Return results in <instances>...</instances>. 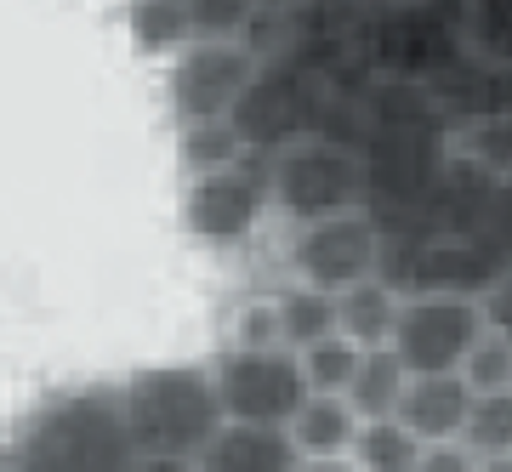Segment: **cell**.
Masks as SVG:
<instances>
[{"label": "cell", "mask_w": 512, "mask_h": 472, "mask_svg": "<svg viewBox=\"0 0 512 472\" xmlns=\"http://www.w3.org/2000/svg\"><path fill=\"white\" fill-rule=\"evenodd\" d=\"M137 444L120 387L52 393L12 438V472H131Z\"/></svg>", "instance_id": "obj_1"}, {"label": "cell", "mask_w": 512, "mask_h": 472, "mask_svg": "<svg viewBox=\"0 0 512 472\" xmlns=\"http://www.w3.org/2000/svg\"><path fill=\"white\" fill-rule=\"evenodd\" d=\"M120 393L137 455L200 461L205 444L228 427V404L211 364H148L131 382H120Z\"/></svg>", "instance_id": "obj_2"}, {"label": "cell", "mask_w": 512, "mask_h": 472, "mask_svg": "<svg viewBox=\"0 0 512 472\" xmlns=\"http://www.w3.org/2000/svg\"><path fill=\"white\" fill-rule=\"evenodd\" d=\"M262 160H268V182H274V211L291 217L296 228L370 211V160L353 137L308 131V137H291Z\"/></svg>", "instance_id": "obj_3"}, {"label": "cell", "mask_w": 512, "mask_h": 472, "mask_svg": "<svg viewBox=\"0 0 512 472\" xmlns=\"http://www.w3.org/2000/svg\"><path fill=\"white\" fill-rule=\"evenodd\" d=\"M370 57L376 80H416V86H439L444 74H456L467 57V35H461L439 0H416V6H393V12H370L365 35L353 46Z\"/></svg>", "instance_id": "obj_4"}, {"label": "cell", "mask_w": 512, "mask_h": 472, "mask_svg": "<svg viewBox=\"0 0 512 472\" xmlns=\"http://www.w3.org/2000/svg\"><path fill=\"white\" fill-rule=\"evenodd\" d=\"M268 57L256 52V40H188L165 69V103L177 126L194 120H234L239 103L262 80Z\"/></svg>", "instance_id": "obj_5"}, {"label": "cell", "mask_w": 512, "mask_h": 472, "mask_svg": "<svg viewBox=\"0 0 512 472\" xmlns=\"http://www.w3.org/2000/svg\"><path fill=\"white\" fill-rule=\"evenodd\" d=\"M268 211H274V182H268V160L262 154L228 165V171L188 177L183 222L200 251H217V256L245 251Z\"/></svg>", "instance_id": "obj_6"}, {"label": "cell", "mask_w": 512, "mask_h": 472, "mask_svg": "<svg viewBox=\"0 0 512 472\" xmlns=\"http://www.w3.org/2000/svg\"><path fill=\"white\" fill-rule=\"evenodd\" d=\"M211 370H217L228 421L291 427L296 410L313 399L296 347H222L217 359H211Z\"/></svg>", "instance_id": "obj_7"}, {"label": "cell", "mask_w": 512, "mask_h": 472, "mask_svg": "<svg viewBox=\"0 0 512 472\" xmlns=\"http://www.w3.org/2000/svg\"><path fill=\"white\" fill-rule=\"evenodd\" d=\"M484 302L478 296H444V291H404L393 353L410 364V376H444L467 370L473 347L484 342Z\"/></svg>", "instance_id": "obj_8"}, {"label": "cell", "mask_w": 512, "mask_h": 472, "mask_svg": "<svg viewBox=\"0 0 512 472\" xmlns=\"http://www.w3.org/2000/svg\"><path fill=\"white\" fill-rule=\"evenodd\" d=\"M387 268V228L376 211H348V217L302 222L291 239V273L302 285L342 296Z\"/></svg>", "instance_id": "obj_9"}, {"label": "cell", "mask_w": 512, "mask_h": 472, "mask_svg": "<svg viewBox=\"0 0 512 472\" xmlns=\"http://www.w3.org/2000/svg\"><path fill=\"white\" fill-rule=\"evenodd\" d=\"M200 472H302L291 427H262V421H228L200 455Z\"/></svg>", "instance_id": "obj_10"}, {"label": "cell", "mask_w": 512, "mask_h": 472, "mask_svg": "<svg viewBox=\"0 0 512 472\" xmlns=\"http://www.w3.org/2000/svg\"><path fill=\"white\" fill-rule=\"evenodd\" d=\"M473 382L461 370H444V376H410V393H404L399 421L410 433H421L427 444H444V438L467 433V416H473Z\"/></svg>", "instance_id": "obj_11"}, {"label": "cell", "mask_w": 512, "mask_h": 472, "mask_svg": "<svg viewBox=\"0 0 512 472\" xmlns=\"http://www.w3.org/2000/svg\"><path fill=\"white\" fill-rule=\"evenodd\" d=\"M365 416L353 410L348 393H313L291 421V438L302 461H325V455H353V438H359Z\"/></svg>", "instance_id": "obj_12"}, {"label": "cell", "mask_w": 512, "mask_h": 472, "mask_svg": "<svg viewBox=\"0 0 512 472\" xmlns=\"http://www.w3.org/2000/svg\"><path fill=\"white\" fill-rule=\"evenodd\" d=\"M342 308V336H353L359 347H393V330H399V308H404V285H393L387 273L353 285V291L336 296Z\"/></svg>", "instance_id": "obj_13"}, {"label": "cell", "mask_w": 512, "mask_h": 472, "mask_svg": "<svg viewBox=\"0 0 512 472\" xmlns=\"http://www.w3.org/2000/svg\"><path fill=\"white\" fill-rule=\"evenodd\" d=\"M126 35L143 57H177L194 40L188 0H126Z\"/></svg>", "instance_id": "obj_14"}, {"label": "cell", "mask_w": 512, "mask_h": 472, "mask_svg": "<svg viewBox=\"0 0 512 472\" xmlns=\"http://www.w3.org/2000/svg\"><path fill=\"white\" fill-rule=\"evenodd\" d=\"M256 148L245 137L239 120H194V126H177V160H183L188 177H205V171H228V165L251 160Z\"/></svg>", "instance_id": "obj_15"}, {"label": "cell", "mask_w": 512, "mask_h": 472, "mask_svg": "<svg viewBox=\"0 0 512 472\" xmlns=\"http://www.w3.org/2000/svg\"><path fill=\"white\" fill-rule=\"evenodd\" d=\"M404 393H410V364L393 347H370L365 364H359V376H353V387H348L353 410L365 421H387L404 410Z\"/></svg>", "instance_id": "obj_16"}, {"label": "cell", "mask_w": 512, "mask_h": 472, "mask_svg": "<svg viewBox=\"0 0 512 472\" xmlns=\"http://www.w3.org/2000/svg\"><path fill=\"white\" fill-rule=\"evenodd\" d=\"M274 302H279V325H285V347H296V353L342 330V308H336V296L319 291V285L291 279L285 291H274Z\"/></svg>", "instance_id": "obj_17"}, {"label": "cell", "mask_w": 512, "mask_h": 472, "mask_svg": "<svg viewBox=\"0 0 512 472\" xmlns=\"http://www.w3.org/2000/svg\"><path fill=\"white\" fill-rule=\"evenodd\" d=\"M450 148H456L467 165L490 171V177H512V109H484V114L456 120Z\"/></svg>", "instance_id": "obj_18"}, {"label": "cell", "mask_w": 512, "mask_h": 472, "mask_svg": "<svg viewBox=\"0 0 512 472\" xmlns=\"http://www.w3.org/2000/svg\"><path fill=\"white\" fill-rule=\"evenodd\" d=\"M421 455H427V438L410 433L399 416L365 421L359 438H353V461H359V472H416Z\"/></svg>", "instance_id": "obj_19"}, {"label": "cell", "mask_w": 512, "mask_h": 472, "mask_svg": "<svg viewBox=\"0 0 512 472\" xmlns=\"http://www.w3.org/2000/svg\"><path fill=\"white\" fill-rule=\"evenodd\" d=\"M370 347H359L353 336H325V342L302 347V370H308V387L313 393H348L353 376H359V364H365Z\"/></svg>", "instance_id": "obj_20"}, {"label": "cell", "mask_w": 512, "mask_h": 472, "mask_svg": "<svg viewBox=\"0 0 512 472\" xmlns=\"http://www.w3.org/2000/svg\"><path fill=\"white\" fill-rule=\"evenodd\" d=\"M461 444H467L478 461H490V455H512V387H507V393H478Z\"/></svg>", "instance_id": "obj_21"}, {"label": "cell", "mask_w": 512, "mask_h": 472, "mask_svg": "<svg viewBox=\"0 0 512 472\" xmlns=\"http://www.w3.org/2000/svg\"><path fill=\"white\" fill-rule=\"evenodd\" d=\"M194 6V40H251L262 0H188Z\"/></svg>", "instance_id": "obj_22"}, {"label": "cell", "mask_w": 512, "mask_h": 472, "mask_svg": "<svg viewBox=\"0 0 512 472\" xmlns=\"http://www.w3.org/2000/svg\"><path fill=\"white\" fill-rule=\"evenodd\" d=\"M228 347H285V325H279V302L274 296H251L234 308V330Z\"/></svg>", "instance_id": "obj_23"}, {"label": "cell", "mask_w": 512, "mask_h": 472, "mask_svg": "<svg viewBox=\"0 0 512 472\" xmlns=\"http://www.w3.org/2000/svg\"><path fill=\"white\" fill-rule=\"evenodd\" d=\"M461 376L473 382V393H507L512 387V342H501L495 330H484V342L473 347V359H467Z\"/></svg>", "instance_id": "obj_24"}, {"label": "cell", "mask_w": 512, "mask_h": 472, "mask_svg": "<svg viewBox=\"0 0 512 472\" xmlns=\"http://www.w3.org/2000/svg\"><path fill=\"white\" fill-rule=\"evenodd\" d=\"M478 245H484L501 268H512V177L495 182L490 211H484V222H478Z\"/></svg>", "instance_id": "obj_25"}, {"label": "cell", "mask_w": 512, "mask_h": 472, "mask_svg": "<svg viewBox=\"0 0 512 472\" xmlns=\"http://www.w3.org/2000/svg\"><path fill=\"white\" fill-rule=\"evenodd\" d=\"M478 302H484V325H490L501 342H512V268L495 273V285L478 296Z\"/></svg>", "instance_id": "obj_26"}, {"label": "cell", "mask_w": 512, "mask_h": 472, "mask_svg": "<svg viewBox=\"0 0 512 472\" xmlns=\"http://www.w3.org/2000/svg\"><path fill=\"white\" fill-rule=\"evenodd\" d=\"M416 472H478V455L461 444V438H444V444H427Z\"/></svg>", "instance_id": "obj_27"}, {"label": "cell", "mask_w": 512, "mask_h": 472, "mask_svg": "<svg viewBox=\"0 0 512 472\" xmlns=\"http://www.w3.org/2000/svg\"><path fill=\"white\" fill-rule=\"evenodd\" d=\"M131 472H200V461H177V455H137Z\"/></svg>", "instance_id": "obj_28"}, {"label": "cell", "mask_w": 512, "mask_h": 472, "mask_svg": "<svg viewBox=\"0 0 512 472\" xmlns=\"http://www.w3.org/2000/svg\"><path fill=\"white\" fill-rule=\"evenodd\" d=\"M302 472H359L353 455H325V461H302Z\"/></svg>", "instance_id": "obj_29"}, {"label": "cell", "mask_w": 512, "mask_h": 472, "mask_svg": "<svg viewBox=\"0 0 512 472\" xmlns=\"http://www.w3.org/2000/svg\"><path fill=\"white\" fill-rule=\"evenodd\" d=\"M478 472H512V455H490V461H478Z\"/></svg>", "instance_id": "obj_30"}, {"label": "cell", "mask_w": 512, "mask_h": 472, "mask_svg": "<svg viewBox=\"0 0 512 472\" xmlns=\"http://www.w3.org/2000/svg\"><path fill=\"white\" fill-rule=\"evenodd\" d=\"M393 6H416V0H365V12H393Z\"/></svg>", "instance_id": "obj_31"}]
</instances>
